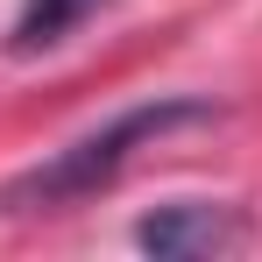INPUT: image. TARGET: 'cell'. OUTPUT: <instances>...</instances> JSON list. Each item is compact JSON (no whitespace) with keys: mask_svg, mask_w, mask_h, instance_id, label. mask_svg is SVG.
I'll return each mask as SVG.
<instances>
[{"mask_svg":"<svg viewBox=\"0 0 262 262\" xmlns=\"http://www.w3.org/2000/svg\"><path fill=\"white\" fill-rule=\"evenodd\" d=\"M199 114H206L199 99H156V106H135V114H121L106 135L71 142L50 170H36L29 184H21V199H78V191H92V184H106V177L121 170L142 142H156V135L184 128V121H199Z\"/></svg>","mask_w":262,"mask_h":262,"instance_id":"6da1fadb","label":"cell"},{"mask_svg":"<svg viewBox=\"0 0 262 262\" xmlns=\"http://www.w3.org/2000/svg\"><path fill=\"white\" fill-rule=\"evenodd\" d=\"M135 241L163 262H191V255H220L234 241V220L213 213V206H163V213H149L135 227Z\"/></svg>","mask_w":262,"mask_h":262,"instance_id":"7a4b0ae2","label":"cell"},{"mask_svg":"<svg viewBox=\"0 0 262 262\" xmlns=\"http://www.w3.org/2000/svg\"><path fill=\"white\" fill-rule=\"evenodd\" d=\"M92 7H99V0H21V14H14V29H7V50H14V57L57 50Z\"/></svg>","mask_w":262,"mask_h":262,"instance_id":"3957f363","label":"cell"}]
</instances>
